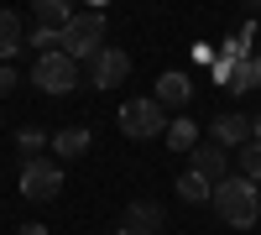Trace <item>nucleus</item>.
Instances as JSON below:
<instances>
[{
  "instance_id": "17",
  "label": "nucleus",
  "mask_w": 261,
  "mask_h": 235,
  "mask_svg": "<svg viewBox=\"0 0 261 235\" xmlns=\"http://www.w3.org/2000/svg\"><path fill=\"white\" fill-rule=\"evenodd\" d=\"M256 84H261V63H256V58H241V68H235L230 89H235V94H246V89H256Z\"/></svg>"
},
{
  "instance_id": "24",
  "label": "nucleus",
  "mask_w": 261,
  "mask_h": 235,
  "mask_svg": "<svg viewBox=\"0 0 261 235\" xmlns=\"http://www.w3.org/2000/svg\"><path fill=\"white\" fill-rule=\"evenodd\" d=\"M246 11H261V0H246Z\"/></svg>"
},
{
  "instance_id": "7",
  "label": "nucleus",
  "mask_w": 261,
  "mask_h": 235,
  "mask_svg": "<svg viewBox=\"0 0 261 235\" xmlns=\"http://www.w3.org/2000/svg\"><path fill=\"white\" fill-rule=\"evenodd\" d=\"M125 73H130V58H125L120 47H99V53L89 58V84H94V89H115Z\"/></svg>"
},
{
  "instance_id": "2",
  "label": "nucleus",
  "mask_w": 261,
  "mask_h": 235,
  "mask_svg": "<svg viewBox=\"0 0 261 235\" xmlns=\"http://www.w3.org/2000/svg\"><path fill=\"white\" fill-rule=\"evenodd\" d=\"M58 47L68 53L73 63H89L99 47H105V11H73V21L63 27Z\"/></svg>"
},
{
  "instance_id": "23",
  "label": "nucleus",
  "mask_w": 261,
  "mask_h": 235,
  "mask_svg": "<svg viewBox=\"0 0 261 235\" xmlns=\"http://www.w3.org/2000/svg\"><path fill=\"white\" fill-rule=\"evenodd\" d=\"M84 6H89V11H105V0H84Z\"/></svg>"
},
{
  "instance_id": "4",
  "label": "nucleus",
  "mask_w": 261,
  "mask_h": 235,
  "mask_svg": "<svg viewBox=\"0 0 261 235\" xmlns=\"http://www.w3.org/2000/svg\"><path fill=\"white\" fill-rule=\"evenodd\" d=\"M120 131L130 141H151L167 131V105L162 99H125L120 105Z\"/></svg>"
},
{
  "instance_id": "18",
  "label": "nucleus",
  "mask_w": 261,
  "mask_h": 235,
  "mask_svg": "<svg viewBox=\"0 0 261 235\" xmlns=\"http://www.w3.org/2000/svg\"><path fill=\"white\" fill-rule=\"evenodd\" d=\"M58 37H63V32H53V27H37V32L27 37V47H37V53H53V47H58Z\"/></svg>"
},
{
  "instance_id": "14",
  "label": "nucleus",
  "mask_w": 261,
  "mask_h": 235,
  "mask_svg": "<svg viewBox=\"0 0 261 235\" xmlns=\"http://www.w3.org/2000/svg\"><path fill=\"white\" fill-rule=\"evenodd\" d=\"M162 136H167L172 152H193V146H199V125L178 115V120H167V131H162Z\"/></svg>"
},
{
  "instance_id": "21",
  "label": "nucleus",
  "mask_w": 261,
  "mask_h": 235,
  "mask_svg": "<svg viewBox=\"0 0 261 235\" xmlns=\"http://www.w3.org/2000/svg\"><path fill=\"white\" fill-rule=\"evenodd\" d=\"M16 235H47V225H37V220H32V225H21Z\"/></svg>"
},
{
  "instance_id": "11",
  "label": "nucleus",
  "mask_w": 261,
  "mask_h": 235,
  "mask_svg": "<svg viewBox=\"0 0 261 235\" xmlns=\"http://www.w3.org/2000/svg\"><path fill=\"white\" fill-rule=\"evenodd\" d=\"M94 146V136L84 131V125H68V131H58L53 136V157H63V162H73V157H84Z\"/></svg>"
},
{
  "instance_id": "6",
  "label": "nucleus",
  "mask_w": 261,
  "mask_h": 235,
  "mask_svg": "<svg viewBox=\"0 0 261 235\" xmlns=\"http://www.w3.org/2000/svg\"><path fill=\"white\" fill-rule=\"evenodd\" d=\"M188 167L199 178H209V183H225L230 178V146H220V141H199L188 152Z\"/></svg>"
},
{
  "instance_id": "13",
  "label": "nucleus",
  "mask_w": 261,
  "mask_h": 235,
  "mask_svg": "<svg viewBox=\"0 0 261 235\" xmlns=\"http://www.w3.org/2000/svg\"><path fill=\"white\" fill-rule=\"evenodd\" d=\"M32 11H37V21H42V27L63 32V27L73 21V0H32Z\"/></svg>"
},
{
  "instance_id": "1",
  "label": "nucleus",
  "mask_w": 261,
  "mask_h": 235,
  "mask_svg": "<svg viewBox=\"0 0 261 235\" xmlns=\"http://www.w3.org/2000/svg\"><path fill=\"white\" fill-rule=\"evenodd\" d=\"M209 204L220 209V220L225 225H235V230H251L256 220H261V183H251V178H225V183H214V194H209Z\"/></svg>"
},
{
  "instance_id": "5",
  "label": "nucleus",
  "mask_w": 261,
  "mask_h": 235,
  "mask_svg": "<svg viewBox=\"0 0 261 235\" xmlns=\"http://www.w3.org/2000/svg\"><path fill=\"white\" fill-rule=\"evenodd\" d=\"M32 84L42 94H68L73 84H79V63L63 53V47H53V53H37V68H32Z\"/></svg>"
},
{
  "instance_id": "9",
  "label": "nucleus",
  "mask_w": 261,
  "mask_h": 235,
  "mask_svg": "<svg viewBox=\"0 0 261 235\" xmlns=\"http://www.w3.org/2000/svg\"><path fill=\"white\" fill-rule=\"evenodd\" d=\"M209 141L230 146V152H235V146H246V141H251V115H220V120H214V136H209Z\"/></svg>"
},
{
  "instance_id": "22",
  "label": "nucleus",
  "mask_w": 261,
  "mask_h": 235,
  "mask_svg": "<svg viewBox=\"0 0 261 235\" xmlns=\"http://www.w3.org/2000/svg\"><path fill=\"white\" fill-rule=\"evenodd\" d=\"M251 141H261V115H251Z\"/></svg>"
},
{
  "instance_id": "3",
  "label": "nucleus",
  "mask_w": 261,
  "mask_h": 235,
  "mask_svg": "<svg viewBox=\"0 0 261 235\" xmlns=\"http://www.w3.org/2000/svg\"><path fill=\"white\" fill-rule=\"evenodd\" d=\"M16 188H21V199H27V204H53V199L63 194V167H58L53 157H27V162H21Z\"/></svg>"
},
{
  "instance_id": "20",
  "label": "nucleus",
  "mask_w": 261,
  "mask_h": 235,
  "mask_svg": "<svg viewBox=\"0 0 261 235\" xmlns=\"http://www.w3.org/2000/svg\"><path fill=\"white\" fill-rule=\"evenodd\" d=\"M16 89V68H11V63H0V99H6Z\"/></svg>"
},
{
  "instance_id": "16",
  "label": "nucleus",
  "mask_w": 261,
  "mask_h": 235,
  "mask_svg": "<svg viewBox=\"0 0 261 235\" xmlns=\"http://www.w3.org/2000/svg\"><path fill=\"white\" fill-rule=\"evenodd\" d=\"M235 167H241V178L261 183V141H246V146H235Z\"/></svg>"
},
{
  "instance_id": "25",
  "label": "nucleus",
  "mask_w": 261,
  "mask_h": 235,
  "mask_svg": "<svg viewBox=\"0 0 261 235\" xmlns=\"http://www.w3.org/2000/svg\"><path fill=\"white\" fill-rule=\"evenodd\" d=\"M115 235H136V230H125V225H120V230H115Z\"/></svg>"
},
{
  "instance_id": "15",
  "label": "nucleus",
  "mask_w": 261,
  "mask_h": 235,
  "mask_svg": "<svg viewBox=\"0 0 261 235\" xmlns=\"http://www.w3.org/2000/svg\"><path fill=\"white\" fill-rule=\"evenodd\" d=\"M209 194H214V183H209V178H199L193 167H188V173H178V199H188V204H204Z\"/></svg>"
},
{
  "instance_id": "19",
  "label": "nucleus",
  "mask_w": 261,
  "mask_h": 235,
  "mask_svg": "<svg viewBox=\"0 0 261 235\" xmlns=\"http://www.w3.org/2000/svg\"><path fill=\"white\" fill-rule=\"evenodd\" d=\"M16 141H21V152H27V157H37L42 146H47V136H42V131H21Z\"/></svg>"
},
{
  "instance_id": "8",
  "label": "nucleus",
  "mask_w": 261,
  "mask_h": 235,
  "mask_svg": "<svg viewBox=\"0 0 261 235\" xmlns=\"http://www.w3.org/2000/svg\"><path fill=\"white\" fill-rule=\"evenodd\" d=\"M162 220H167V209L151 204V199L125 204V230H136V235H162Z\"/></svg>"
},
{
  "instance_id": "10",
  "label": "nucleus",
  "mask_w": 261,
  "mask_h": 235,
  "mask_svg": "<svg viewBox=\"0 0 261 235\" xmlns=\"http://www.w3.org/2000/svg\"><path fill=\"white\" fill-rule=\"evenodd\" d=\"M151 99H162L167 110H172V105L183 110V105L193 99V84H188V73H178V68H172V73H162V79H157V94H151Z\"/></svg>"
},
{
  "instance_id": "12",
  "label": "nucleus",
  "mask_w": 261,
  "mask_h": 235,
  "mask_svg": "<svg viewBox=\"0 0 261 235\" xmlns=\"http://www.w3.org/2000/svg\"><path fill=\"white\" fill-rule=\"evenodd\" d=\"M21 47H27V32H21V16L16 11H0V63H11Z\"/></svg>"
}]
</instances>
